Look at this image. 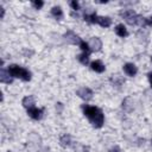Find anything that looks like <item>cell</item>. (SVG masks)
<instances>
[{"instance_id":"7","label":"cell","mask_w":152,"mask_h":152,"mask_svg":"<svg viewBox=\"0 0 152 152\" xmlns=\"http://www.w3.org/2000/svg\"><path fill=\"white\" fill-rule=\"evenodd\" d=\"M88 44H89L90 51H93V52L100 51L101 48H102V40H101L99 37H91V38L89 39Z\"/></svg>"},{"instance_id":"1","label":"cell","mask_w":152,"mask_h":152,"mask_svg":"<svg viewBox=\"0 0 152 152\" xmlns=\"http://www.w3.org/2000/svg\"><path fill=\"white\" fill-rule=\"evenodd\" d=\"M82 110H83V114L88 118V120L90 121V124L95 128H101L103 126L104 115L99 107L89 106V104H82Z\"/></svg>"},{"instance_id":"14","label":"cell","mask_w":152,"mask_h":152,"mask_svg":"<svg viewBox=\"0 0 152 152\" xmlns=\"http://www.w3.org/2000/svg\"><path fill=\"white\" fill-rule=\"evenodd\" d=\"M101 27H109L112 25V19L109 17H97V23Z\"/></svg>"},{"instance_id":"4","label":"cell","mask_w":152,"mask_h":152,"mask_svg":"<svg viewBox=\"0 0 152 152\" xmlns=\"http://www.w3.org/2000/svg\"><path fill=\"white\" fill-rule=\"evenodd\" d=\"M76 95H77L78 97H81L82 100H84V101H90V100L93 99L94 93H93V90H91L90 88H88V87H82V88L77 89Z\"/></svg>"},{"instance_id":"26","label":"cell","mask_w":152,"mask_h":152,"mask_svg":"<svg viewBox=\"0 0 152 152\" xmlns=\"http://www.w3.org/2000/svg\"><path fill=\"white\" fill-rule=\"evenodd\" d=\"M151 142H152V140H151Z\"/></svg>"},{"instance_id":"22","label":"cell","mask_w":152,"mask_h":152,"mask_svg":"<svg viewBox=\"0 0 152 152\" xmlns=\"http://www.w3.org/2000/svg\"><path fill=\"white\" fill-rule=\"evenodd\" d=\"M109 152H121V151H120V148H119L118 146H114V147H112V148L109 150Z\"/></svg>"},{"instance_id":"3","label":"cell","mask_w":152,"mask_h":152,"mask_svg":"<svg viewBox=\"0 0 152 152\" xmlns=\"http://www.w3.org/2000/svg\"><path fill=\"white\" fill-rule=\"evenodd\" d=\"M120 17L124 18L129 25H138V19L139 14H137L133 10H122L120 11Z\"/></svg>"},{"instance_id":"25","label":"cell","mask_w":152,"mask_h":152,"mask_svg":"<svg viewBox=\"0 0 152 152\" xmlns=\"http://www.w3.org/2000/svg\"><path fill=\"white\" fill-rule=\"evenodd\" d=\"M151 62H152V57H151Z\"/></svg>"},{"instance_id":"11","label":"cell","mask_w":152,"mask_h":152,"mask_svg":"<svg viewBox=\"0 0 152 152\" xmlns=\"http://www.w3.org/2000/svg\"><path fill=\"white\" fill-rule=\"evenodd\" d=\"M114 31H115V33H116L119 37H121V38H125V37L128 36V31H127V28H126V26H125L124 24H118V25L115 26Z\"/></svg>"},{"instance_id":"6","label":"cell","mask_w":152,"mask_h":152,"mask_svg":"<svg viewBox=\"0 0 152 152\" xmlns=\"http://www.w3.org/2000/svg\"><path fill=\"white\" fill-rule=\"evenodd\" d=\"M43 113H44V109L43 108L32 107V108H28L27 109V115L31 119H33V120H40L43 118Z\"/></svg>"},{"instance_id":"2","label":"cell","mask_w":152,"mask_h":152,"mask_svg":"<svg viewBox=\"0 0 152 152\" xmlns=\"http://www.w3.org/2000/svg\"><path fill=\"white\" fill-rule=\"evenodd\" d=\"M8 72L11 74V76L13 77V78H20V80H23V81H25V82H28V81H31V78H32V74H31V71H28L27 69H25V68H23V66H19V65H17V64H11V65H8Z\"/></svg>"},{"instance_id":"19","label":"cell","mask_w":152,"mask_h":152,"mask_svg":"<svg viewBox=\"0 0 152 152\" xmlns=\"http://www.w3.org/2000/svg\"><path fill=\"white\" fill-rule=\"evenodd\" d=\"M31 5H32L36 10H40V8L44 6V2H43V1H40V0H38V1H32V2H31Z\"/></svg>"},{"instance_id":"9","label":"cell","mask_w":152,"mask_h":152,"mask_svg":"<svg viewBox=\"0 0 152 152\" xmlns=\"http://www.w3.org/2000/svg\"><path fill=\"white\" fill-rule=\"evenodd\" d=\"M90 68H91L93 71L99 72V74H101V72H103V71L106 70L104 64H103L100 59H95V61H93V62L90 63Z\"/></svg>"},{"instance_id":"17","label":"cell","mask_w":152,"mask_h":152,"mask_svg":"<svg viewBox=\"0 0 152 152\" xmlns=\"http://www.w3.org/2000/svg\"><path fill=\"white\" fill-rule=\"evenodd\" d=\"M77 59H78V62H80L81 64H83V65L89 64V55H88V53L82 52L81 55H78V56H77Z\"/></svg>"},{"instance_id":"18","label":"cell","mask_w":152,"mask_h":152,"mask_svg":"<svg viewBox=\"0 0 152 152\" xmlns=\"http://www.w3.org/2000/svg\"><path fill=\"white\" fill-rule=\"evenodd\" d=\"M80 48H81V50H82V52H84V53H90L91 51H90V48H89V44L87 43V42H84V40H82L81 42V44H80Z\"/></svg>"},{"instance_id":"5","label":"cell","mask_w":152,"mask_h":152,"mask_svg":"<svg viewBox=\"0 0 152 152\" xmlns=\"http://www.w3.org/2000/svg\"><path fill=\"white\" fill-rule=\"evenodd\" d=\"M64 39L68 42V43H70V44H72V45H80L81 44V38L75 33V32H72V31H66L65 33H64Z\"/></svg>"},{"instance_id":"24","label":"cell","mask_w":152,"mask_h":152,"mask_svg":"<svg viewBox=\"0 0 152 152\" xmlns=\"http://www.w3.org/2000/svg\"><path fill=\"white\" fill-rule=\"evenodd\" d=\"M0 10H1V18H4V15H5V8H4V7H1Z\"/></svg>"},{"instance_id":"12","label":"cell","mask_w":152,"mask_h":152,"mask_svg":"<svg viewBox=\"0 0 152 152\" xmlns=\"http://www.w3.org/2000/svg\"><path fill=\"white\" fill-rule=\"evenodd\" d=\"M51 15H52L55 19H57V20H62L63 17H64L63 10H62L59 6H53V7L51 8Z\"/></svg>"},{"instance_id":"20","label":"cell","mask_w":152,"mask_h":152,"mask_svg":"<svg viewBox=\"0 0 152 152\" xmlns=\"http://www.w3.org/2000/svg\"><path fill=\"white\" fill-rule=\"evenodd\" d=\"M70 6H71V8H72L74 11H78V10H80V4H78L77 1H75V0L70 1Z\"/></svg>"},{"instance_id":"16","label":"cell","mask_w":152,"mask_h":152,"mask_svg":"<svg viewBox=\"0 0 152 152\" xmlns=\"http://www.w3.org/2000/svg\"><path fill=\"white\" fill-rule=\"evenodd\" d=\"M97 17H99V15H97L95 12L84 13V15H83L84 20H86L87 23H89V24H96V23H97Z\"/></svg>"},{"instance_id":"23","label":"cell","mask_w":152,"mask_h":152,"mask_svg":"<svg viewBox=\"0 0 152 152\" xmlns=\"http://www.w3.org/2000/svg\"><path fill=\"white\" fill-rule=\"evenodd\" d=\"M147 78H148L150 84H151V88H152V71H150V72L147 74Z\"/></svg>"},{"instance_id":"8","label":"cell","mask_w":152,"mask_h":152,"mask_svg":"<svg viewBox=\"0 0 152 152\" xmlns=\"http://www.w3.org/2000/svg\"><path fill=\"white\" fill-rule=\"evenodd\" d=\"M122 69H124V72H125L127 76H129V77L135 76L137 72H138V68H137V65L133 64V63H126V64L122 66Z\"/></svg>"},{"instance_id":"10","label":"cell","mask_w":152,"mask_h":152,"mask_svg":"<svg viewBox=\"0 0 152 152\" xmlns=\"http://www.w3.org/2000/svg\"><path fill=\"white\" fill-rule=\"evenodd\" d=\"M0 81H1L2 83L10 84V83H12L13 77L11 76V74L8 72V70H5V69L1 68V70H0Z\"/></svg>"},{"instance_id":"21","label":"cell","mask_w":152,"mask_h":152,"mask_svg":"<svg viewBox=\"0 0 152 152\" xmlns=\"http://www.w3.org/2000/svg\"><path fill=\"white\" fill-rule=\"evenodd\" d=\"M146 26H152V15L146 18Z\"/></svg>"},{"instance_id":"15","label":"cell","mask_w":152,"mask_h":152,"mask_svg":"<svg viewBox=\"0 0 152 152\" xmlns=\"http://www.w3.org/2000/svg\"><path fill=\"white\" fill-rule=\"evenodd\" d=\"M71 144H72V140L69 134H64L59 138V145L62 147H69V146H71Z\"/></svg>"},{"instance_id":"13","label":"cell","mask_w":152,"mask_h":152,"mask_svg":"<svg viewBox=\"0 0 152 152\" xmlns=\"http://www.w3.org/2000/svg\"><path fill=\"white\" fill-rule=\"evenodd\" d=\"M23 106L26 108V109H28V108H32V107H34V104H36V102H34V97L32 96V95H28V96H25L24 99H23Z\"/></svg>"}]
</instances>
